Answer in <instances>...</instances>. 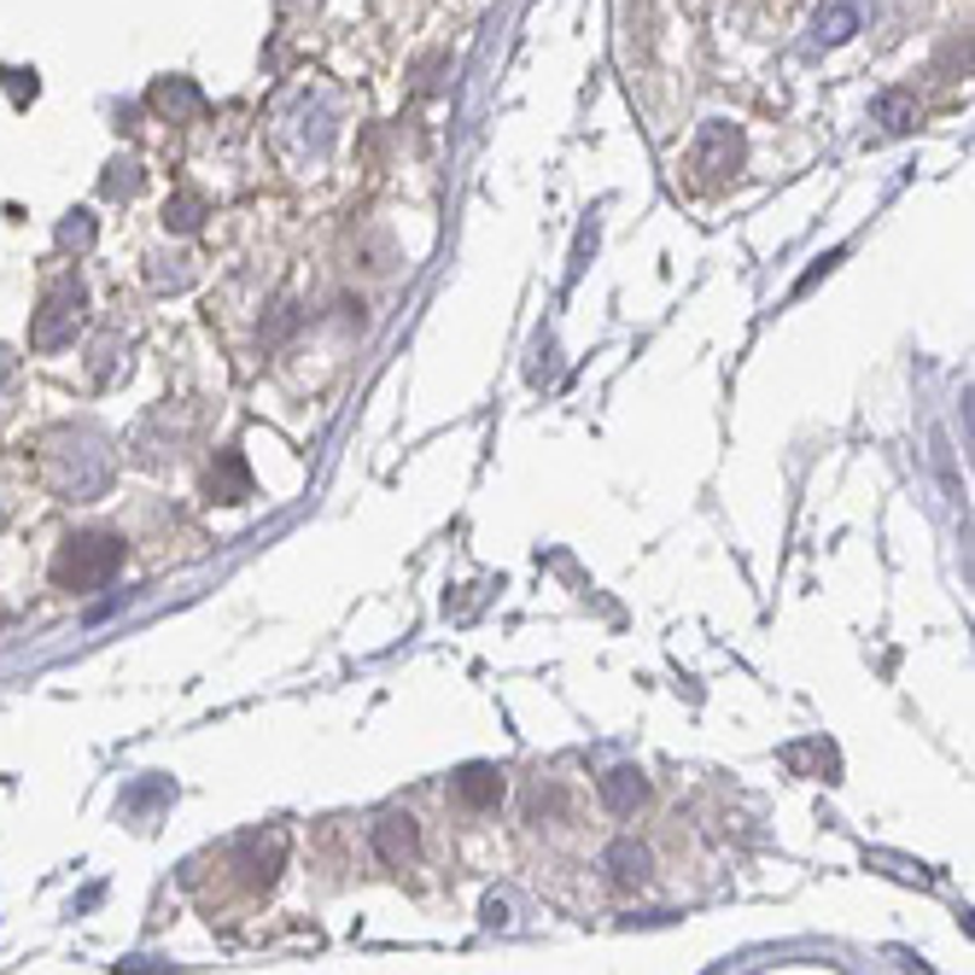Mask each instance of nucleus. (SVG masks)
I'll return each mask as SVG.
<instances>
[{
  "label": "nucleus",
  "instance_id": "nucleus-1",
  "mask_svg": "<svg viewBox=\"0 0 975 975\" xmlns=\"http://www.w3.org/2000/svg\"><path fill=\"white\" fill-rule=\"evenodd\" d=\"M461 795H468V800H497V795H503V783H497V772L473 765V772H461Z\"/></svg>",
  "mask_w": 975,
  "mask_h": 975
},
{
  "label": "nucleus",
  "instance_id": "nucleus-2",
  "mask_svg": "<svg viewBox=\"0 0 975 975\" xmlns=\"http://www.w3.org/2000/svg\"><path fill=\"white\" fill-rule=\"evenodd\" d=\"M608 800H613V807H631V800H643V777H637V772H613Z\"/></svg>",
  "mask_w": 975,
  "mask_h": 975
}]
</instances>
